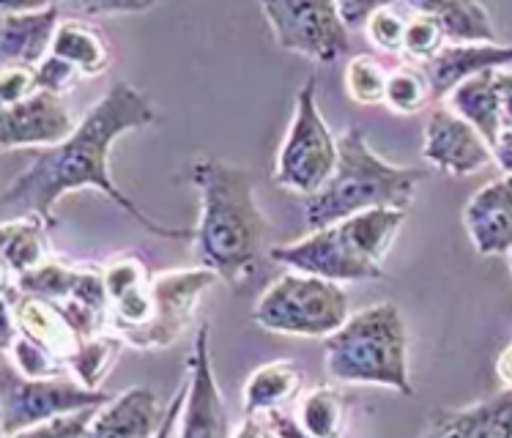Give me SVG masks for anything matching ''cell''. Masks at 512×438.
<instances>
[{
    "instance_id": "cell-28",
    "label": "cell",
    "mask_w": 512,
    "mask_h": 438,
    "mask_svg": "<svg viewBox=\"0 0 512 438\" xmlns=\"http://www.w3.org/2000/svg\"><path fill=\"white\" fill-rule=\"evenodd\" d=\"M121 348H124V340L118 334L105 332L96 334V337H88L80 345V351L69 359V373L74 376V381H80L88 389H99L107 373L118 362Z\"/></svg>"
},
{
    "instance_id": "cell-25",
    "label": "cell",
    "mask_w": 512,
    "mask_h": 438,
    "mask_svg": "<svg viewBox=\"0 0 512 438\" xmlns=\"http://www.w3.org/2000/svg\"><path fill=\"white\" fill-rule=\"evenodd\" d=\"M299 386H302V373L288 359L255 367L244 384V395H241L244 417H263V414L280 411L288 400L296 397Z\"/></svg>"
},
{
    "instance_id": "cell-14",
    "label": "cell",
    "mask_w": 512,
    "mask_h": 438,
    "mask_svg": "<svg viewBox=\"0 0 512 438\" xmlns=\"http://www.w3.org/2000/svg\"><path fill=\"white\" fill-rule=\"evenodd\" d=\"M72 113L63 96L36 91L17 105L3 107L0 115V148H55L74 135Z\"/></svg>"
},
{
    "instance_id": "cell-45",
    "label": "cell",
    "mask_w": 512,
    "mask_h": 438,
    "mask_svg": "<svg viewBox=\"0 0 512 438\" xmlns=\"http://www.w3.org/2000/svg\"><path fill=\"white\" fill-rule=\"evenodd\" d=\"M507 258H510V272H512V252H510V255H507Z\"/></svg>"
},
{
    "instance_id": "cell-40",
    "label": "cell",
    "mask_w": 512,
    "mask_h": 438,
    "mask_svg": "<svg viewBox=\"0 0 512 438\" xmlns=\"http://www.w3.org/2000/svg\"><path fill=\"white\" fill-rule=\"evenodd\" d=\"M233 438H280L274 433L266 417H244L239 428L233 430Z\"/></svg>"
},
{
    "instance_id": "cell-35",
    "label": "cell",
    "mask_w": 512,
    "mask_h": 438,
    "mask_svg": "<svg viewBox=\"0 0 512 438\" xmlns=\"http://www.w3.org/2000/svg\"><path fill=\"white\" fill-rule=\"evenodd\" d=\"M96 411L99 408H88V411H80V414L50 419V422H42L36 428L20 430V433L6 438H83L88 428H91V422H94Z\"/></svg>"
},
{
    "instance_id": "cell-41",
    "label": "cell",
    "mask_w": 512,
    "mask_h": 438,
    "mask_svg": "<svg viewBox=\"0 0 512 438\" xmlns=\"http://www.w3.org/2000/svg\"><path fill=\"white\" fill-rule=\"evenodd\" d=\"M263 417L269 419V425H272L274 433L280 438H315L310 433H304L296 419L285 417L283 411H272V414H263Z\"/></svg>"
},
{
    "instance_id": "cell-34",
    "label": "cell",
    "mask_w": 512,
    "mask_h": 438,
    "mask_svg": "<svg viewBox=\"0 0 512 438\" xmlns=\"http://www.w3.org/2000/svg\"><path fill=\"white\" fill-rule=\"evenodd\" d=\"M63 20L94 22L102 17H121V14H143L154 9L151 3H115V0H88V3H58Z\"/></svg>"
},
{
    "instance_id": "cell-12",
    "label": "cell",
    "mask_w": 512,
    "mask_h": 438,
    "mask_svg": "<svg viewBox=\"0 0 512 438\" xmlns=\"http://www.w3.org/2000/svg\"><path fill=\"white\" fill-rule=\"evenodd\" d=\"M176 438H233L228 406L211 365L209 324H200L187 362V397Z\"/></svg>"
},
{
    "instance_id": "cell-6",
    "label": "cell",
    "mask_w": 512,
    "mask_h": 438,
    "mask_svg": "<svg viewBox=\"0 0 512 438\" xmlns=\"http://www.w3.org/2000/svg\"><path fill=\"white\" fill-rule=\"evenodd\" d=\"M351 318L343 285L313 274L288 272L261 293L252 321L272 334L288 337H332Z\"/></svg>"
},
{
    "instance_id": "cell-29",
    "label": "cell",
    "mask_w": 512,
    "mask_h": 438,
    "mask_svg": "<svg viewBox=\"0 0 512 438\" xmlns=\"http://www.w3.org/2000/svg\"><path fill=\"white\" fill-rule=\"evenodd\" d=\"M3 351H6V362L14 365V370L25 378H66L69 365L58 359L53 351H47L39 343L28 340L25 334L3 332Z\"/></svg>"
},
{
    "instance_id": "cell-9",
    "label": "cell",
    "mask_w": 512,
    "mask_h": 438,
    "mask_svg": "<svg viewBox=\"0 0 512 438\" xmlns=\"http://www.w3.org/2000/svg\"><path fill=\"white\" fill-rule=\"evenodd\" d=\"M6 282H11L17 291L53 302L85 340L110 329V299H107L105 274L99 269L72 266L50 258L39 269Z\"/></svg>"
},
{
    "instance_id": "cell-44",
    "label": "cell",
    "mask_w": 512,
    "mask_h": 438,
    "mask_svg": "<svg viewBox=\"0 0 512 438\" xmlns=\"http://www.w3.org/2000/svg\"><path fill=\"white\" fill-rule=\"evenodd\" d=\"M496 376L504 384V389H512V340L504 345V351L496 359Z\"/></svg>"
},
{
    "instance_id": "cell-36",
    "label": "cell",
    "mask_w": 512,
    "mask_h": 438,
    "mask_svg": "<svg viewBox=\"0 0 512 438\" xmlns=\"http://www.w3.org/2000/svg\"><path fill=\"white\" fill-rule=\"evenodd\" d=\"M39 91V77L33 66H3L0 69V102L11 107Z\"/></svg>"
},
{
    "instance_id": "cell-31",
    "label": "cell",
    "mask_w": 512,
    "mask_h": 438,
    "mask_svg": "<svg viewBox=\"0 0 512 438\" xmlns=\"http://www.w3.org/2000/svg\"><path fill=\"white\" fill-rule=\"evenodd\" d=\"M433 102V91L422 66H398L389 72L387 80V96H384V105L392 113L400 115H414L422 107Z\"/></svg>"
},
{
    "instance_id": "cell-38",
    "label": "cell",
    "mask_w": 512,
    "mask_h": 438,
    "mask_svg": "<svg viewBox=\"0 0 512 438\" xmlns=\"http://www.w3.org/2000/svg\"><path fill=\"white\" fill-rule=\"evenodd\" d=\"M376 6L378 3H356V0H351V3H337V11H340V20H343L345 28L354 33L365 31Z\"/></svg>"
},
{
    "instance_id": "cell-24",
    "label": "cell",
    "mask_w": 512,
    "mask_h": 438,
    "mask_svg": "<svg viewBox=\"0 0 512 438\" xmlns=\"http://www.w3.org/2000/svg\"><path fill=\"white\" fill-rule=\"evenodd\" d=\"M419 11L439 22L447 44H499L491 11L469 0H419Z\"/></svg>"
},
{
    "instance_id": "cell-5",
    "label": "cell",
    "mask_w": 512,
    "mask_h": 438,
    "mask_svg": "<svg viewBox=\"0 0 512 438\" xmlns=\"http://www.w3.org/2000/svg\"><path fill=\"white\" fill-rule=\"evenodd\" d=\"M326 370L335 381L387 386L411 397L408 334L398 304L378 302L351 313L343 329L326 337Z\"/></svg>"
},
{
    "instance_id": "cell-8",
    "label": "cell",
    "mask_w": 512,
    "mask_h": 438,
    "mask_svg": "<svg viewBox=\"0 0 512 438\" xmlns=\"http://www.w3.org/2000/svg\"><path fill=\"white\" fill-rule=\"evenodd\" d=\"M113 397L102 389H88L74 378H25L11 362L3 367V395H0V417L3 438L20 430L36 428L50 419L80 414L88 408L107 406Z\"/></svg>"
},
{
    "instance_id": "cell-15",
    "label": "cell",
    "mask_w": 512,
    "mask_h": 438,
    "mask_svg": "<svg viewBox=\"0 0 512 438\" xmlns=\"http://www.w3.org/2000/svg\"><path fill=\"white\" fill-rule=\"evenodd\" d=\"M3 315H6L9 332L25 334L28 340L53 351L66 365L85 343L83 334L74 329L72 321L53 302L33 293L17 291L6 280H3Z\"/></svg>"
},
{
    "instance_id": "cell-16",
    "label": "cell",
    "mask_w": 512,
    "mask_h": 438,
    "mask_svg": "<svg viewBox=\"0 0 512 438\" xmlns=\"http://www.w3.org/2000/svg\"><path fill=\"white\" fill-rule=\"evenodd\" d=\"M63 14L58 3L47 6H0V63L39 66L53 53Z\"/></svg>"
},
{
    "instance_id": "cell-17",
    "label": "cell",
    "mask_w": 512,
    "mask_h": 438,
    "mask_svg": "<svg viewBox=\"0 0 512 438\" xmlns=\"http://www.w3.org/2000/svg\"><path fill=\"white\" fill-rule=\"evenodd\" d=\"M110 299V329L124 340L151 321L154 313V277L137 255H121L102 269Z\"/></svg>"
},
{
    "instance_id": "cell-21",
    "label": "cell",
    "mask_w": 512,
    "mask_h": 438,
    "mask_svg": "<svg viewBox=\"0 0 512 438\" xmlns=\"http://www.w3.org/2000/svg\"><path fill=\"white\" fill-rule=\"evenodd\" d=\"M419 438H512V389L466 408L436 411Z\"/></svg>"
},
{
    "instance_id": "cell-37",
    "label": "cell",
    "mask_w": 512,
    "mask_h": 438,
    "mask_svg": "<svg viewBox=\"0 0 512 438\" xmlns=\"http://www.w3.org/2000/svg\"><path fill=\"white\" fill-rule=\"evenodd\" d=\"M36 77H39V88H42V91L63 96L72 91L74 83H77L83 74L77 72L69 61L58 58V55H47V58L36 66Z\"/></svg>"
},
{
    "instance_id": "cell-42",
    "label": "cell",
    "mask_w": 512,
    "mask_h": 438,
    "mask_svg": "<svg viewBox=\"0 0 512 438\" xmlns=\"http://www.w3.org/2000/svg\"><path fill=\"white\" fill-rule=\"evenodd\" d=\"M493 162L502 167L504 176H512V129H504L499 143L493 148Z\"/></svg>"
},
{
    "instance_id": "cell-2",
    "label": "cell",
    "mask_w": 512,
    "mask_h": 438,
    "mask_svg": "<svg viewBox=\"0 0 512 438\" xmlns=\"http://www.w3.org/2000/svg\"><path fill=\"white\" fill-rule=\"evenodd\" d=\"M189 178L200 195L195 228L200 266L239 291L258 269L263 241L269 236V222L255 200L252 173L247 167L206 154L192 162Z\"/></svg>"
},
{
    "instance_id": "cell-26",
    "label": "cell",
    "mask_w": 512,
    "mask_h": 438,
    "mask_svg": "<svg viewBox=\"0 0 512 438\" xmlns=\"http://www.w3.org/2000/svg\"><path fill=\"white\" fill-rule=\"evenodd\" d=\"M50 55L69 61L83 77H99L110 66V47L91 22L63 20Z\"/></svg>"
},
{
    "instance_id": "cell-39",
    "label": "cell",
    "mask_w": 512,
    "mask_h": 438,
    "mask_svg": "<svg viewBox=\"0 0 512 438\" xmlns=\"http://www.w3.org/2000/svg\"><path fill=\"white\" fill-rule=\"evenodd\" d=\"M184 397H187V376L178 386L176 397L170 400L168 411H165V419H162V428L154 438H176V430H178V419H181V408H184Z\"/></svg>"
},
{
    "instance_id": "cell-13",
    "label": "cell",
    "mask_w": 512,
    "mask_h": 438,
    "mask_svg": "<svg viewBox=\"0 0 512 438\" xmlns=\"http://www.w3.org/2000/svg\"><path fill=\"white\" fill-rule=\"evenodd\" d=\"M422 157L439 173L463 178L491 165L493 148L474 126L452 113L450 107H436L425 121Z\"/></svg>"
},
{
    "instance_id": "cell-43",
    "label": "cell",
    "mask_w": 512,
    "mask_h": 438,
    "mask_svg": "<svg viewBox=\"0 0 512 438\" xmlns=\"http://www.w3.org/2000/svg\"><path fill=\"white\" fill-rule=\"evenodd\" d=\"M496 83H499V91H502L504 129H512V69H502L496 74Z\"/></svg>"
},
{
    "instance_id": "cell-23",
    "label": "cell",
    "mask_w": 512,
    "mask_h": 438,
    "mask_svg": "<svg viewBox=\"0 0 512 438\" xmlns=\"http://www.w3.org/2000/svg\"><path fill=\"white\" fill-rule=\"evenodd\" d=\"M47 222L39 217L3 219L0 225V255H3V277L17 280L22 274L39 269L50 261L47 250Z\"/></svg>"
},
{
    "instance_id": "cell-4",
    "label": "cell",
    "mask_w": 512,
    "mask_h": 438,
    "mask_svg": "<svg viewBox=\"0 0 512 438\" xmlns=\"http://www.w3.org/2000/svg\"><path fill=\"white\" fill-rule=\"evenodd\" d=\"M406 214L398 209L365 211L324 230H310L291 244L272 247L269 258L291 272L313 274L337 285L381 280L384 258L398 239Z\"/></svg>"
},
{
    "instance_id": "cell-1",
    "label": "cell",
    "mask_w": 512,
    "mask_h": 438,
    "mask_svg": "<svg viewBox=\"0 0 512 438\" xmlns=\"http://www.w3.org/2000/svg\"><path fill=\"white\" fill-rule=\"evenodd\" d=\"M157 121L154 105L135 85L118 83L96 102L83 121L77 124L74 135L55 148H44L20 176L3 189L0 214L3 219L39 217L53 225L55 206L63 195L74 189L94 187L105 192L118 209H124L137 225L162 239H195V230L165 228L148 217L135 200L126 198L124 189L115 184L110 173V151L115 140L126 132L146 129Z\"/></svg>"
},
{
    "instance_id": "cell-10",
    "label": "cell",
    "mask_w": 512,
    "mask_h": 438,
    "mask_svg": "<svg viewBox=\"0 0 512 438\" xmlns=\"http://www.w3.org/2000/svg\"><path fill=\"white\" fill-rule=\"evenodd\" d=\"M261 14L272 28L274 42L285 53L326 66L337 63L351 50V31L343 25L332 0H277L263 3Z\"/></svg>"
},
{
    "instance_id": "cell-20",
    "label": "cell",
    "mask_w": 512,
    "mask_h": 438,
    "mask_svg": "<svg viewBox=\"0 0 512 438\" xmlns=\"http://www.w3.org/2000/svg\"><path fill=\"white\" fill-rule=\"evenodd\" d=\"M165 411L148 386H129L96 411L83 438H154L162 428Z\"/></svg>"
},
{
    "instance_id": "cell-22",
    "label": "cell",
    "mask_w": 512,
    "mask_h": 438,
    "mask_svg": "<svg viewBox=\"0 0 512 438\" xmlns=\"http://www.w3.org/2000/svg\"><path fill=\"white\" fill-rule=\"evenodd\" d=\"M499 72H482L471 77L466 83H460L444 102L452 113L460 115L469 126H474L488 146L496 148L499 137L504 132V113H502V91L496 83Z\"/></svg>"
},
{
    "instance_id": "cell-30",
    "label": "cell",
    "mask_w": 512,
    "mask_h": 438,
    "mask_svg": "<svg viewBox=\"0 0 512 438\" xmlns=\"http://www.w3.org/2000/svg\"><path fill=\"white\" fill-rule=\"evenodd\" d=\"M389 72L373 55H354L345 66V94L359 107L384 105Z\"/></svg>"
},
{
    "instance_id": "cell-33",
    "label": "cell",
    "mask_w": 512,
    "mask_h": 438,
    "mask_svg": "<svg viewBox=\"0 0 512 438\" xmlns=\"http://www.w3.org/2000/svg\"><path fill=\"white\" fill-rule=\"evenodd\" d=\"M408 17L400 6L392 3H378L373 17L367 22V39L376 44L378 50L389 55H403V42H406Z\"/></svg>"
},
{
    "instance_id": "cell-11",
    "label": "cell",
    "mask_w": 512,
    "mask_h": 438,
    "mask_svg": "<svg viewBox=\"0 0 512 438\" xmlns=\"http://www.w3.org/2000/svg\"><path fill=\"white\" fill-rule=\"evenodd\" d=\"M217 282V274L195 266L181 272H165L154 277V313L143 329L126 334L124 345L137 351H162L184 334L198 307L200 296Z\"/></svg>"
},
{
    "instance_id": "cell-27",
    "label": "cell",
    "mask_w": 512,
    "mask_h": 438,
    "mask_svg": "<svg viewBox=\"0 0 512 438\" xmlns=\"http://www.w3.org/2000/svg\"><path fill=\"white\" fill-rule=\"evenodd\" d=\"M296 422L315 438H340L345 428V403L332 386H315L304 392L296 408Z\"/></svg>"
},
{
    "instance_id": "cell-19",
    "label": "cell",
    "mask_w": 512,
    "mask_h": 438,
    "mask_svg": "<svg viewBox=\"0 0 512 438\" xmlns=\"http://www.w3.org/2000/svg\"><path fill=\"white\" fill-rule=\"evenodd\" d=\"M507 66H512V44H444L422 72L433 99H447L460 83L482 72H502Z\"/></svg>"
},
{
    "instance_id": "cell-7",
    "label": "cell",
    "mask_w": 512,
    "mask_h": 438,
    "mask_svg": "<svg viewBox=\"0 0 512 438\" xmlns=\"http://www.w3.org/2000/svg\"><path fill=\"white\" fill-rule=\"evenodd\" d=\"M340 157L337 137L321 115L315 77L299 88L293 118L274 162V184L285 192L310 198L332 178Z\"/></svg>"
},
{
    "instance_id": "cell-3",
    "label": "cell",
    "mask_w": 512,
    "mask_h": 438,
    "mask_svg": "<svg viewBox=\"0 0 512 438\" xmlns=\"http://www.w3.org/2000/svg\"><path fill=\"white\" fill-rule=\"evenodd\" d=\"M337 146L340 157L332 178L315 195L304 198V219L310 230H324L373 209L408 211L425 178L422 170L378 157L359 126L337 137Z\"/></svg>"
},
{
    "instance_id": "cell-32",
    "label": "cell",
    "mask_w": 512,
    "mask_h": 438,
    "mask_svg": "<svg viewBox=\"0 0 512 438\" xmlns=\"http://www.w3.org/2000/svg\"><path fill=\"white\" fill-rule=\"evenodd\" d=\"M408 28H406V42H403V55L417 61L419 66H425L430 58H436L439 50L444 47V33H441L439 22L433 20L430 14L419 11L414 3L408 6Z\"/></svg>"
},
{
    "instance_id": "cell-18",
    "label": "cell",
    "mask_w": 512,
    "mask_h": 438,
    "mask_svg": "<svg viewBox=\"0 0 512 438\" xmlns=\"http://www.w3.org/2000/svg\"><path fill=\"white\" fill-rule=\"evenodd\" d=\"M474 250L482 258H499L512 252V176H502L477 189L463 209Z\"/></svg>"
}]
</instances>
